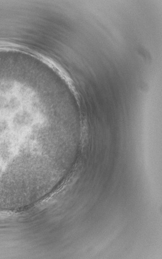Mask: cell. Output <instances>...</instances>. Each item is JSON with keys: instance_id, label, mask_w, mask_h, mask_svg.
Returning a JSON list of instances; mask_svg holds the SVG:
<instances>
[{"instance_id": "cell-1", "label": "cell", "mask_w": 162, "mask_h": 259, "mask_svg": "<svg viewBox=\"0 0 162 259\" xmlns=\"http://www.w3.org/2000/svg\"><path fill=\"white\" fill-rule=\"evenodd\" d=\"M31 99L0 92V193L25 187L53 163L56 121L34 112Z\"/></svg>"}]
</instances>
